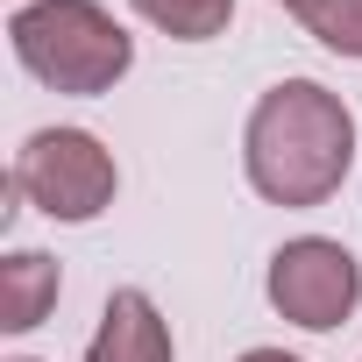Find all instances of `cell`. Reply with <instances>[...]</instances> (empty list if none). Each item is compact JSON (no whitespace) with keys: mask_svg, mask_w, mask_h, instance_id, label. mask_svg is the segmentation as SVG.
Returning a JSON list of instances; mask_svg holds the SVG:
<instances>
[{"mask_svg":"<svg viewBox=\"0 0 362 362\" xmlns=\"http://www.w3.org/2000/svg\"><path fill=\"white\" fill-rule=\"evenodd\" d=\"M242 163L249 185L270 206H320L341 192V177L355 170V114L341 93L320 78H284L256 100L242 128Z\"/></svg>","mask_w":362,"mask_h":362,"instance_id":"cell-1","label":"cell"},{"mask_svg":"<svg viewBox=\"0 0 362 362\" xmlns=\"http://www.w3.org/2000/svg\"><path fill=\"white\" fill-rule=\"evenodd\" d=\"M8 43L22 57L29 78H43L50 93H114L135 64L128 29L100 8V0H29L8 22Z\"/></svg>","mask_w":362,"mask_h":362,"instance_id":"cell-2","label":"cell"},{"mask_svg":"<svg viewBox=\"0 0 362 362\" xmlns=\"http://www.w3.org/2000/svg\"><path fill=\"white\" fill-rule=\"evenodd\" d=\"M114 185H121V170H114V149L86 128H36L15 156V192L50 214V221H100L114 206Z\"/></svg>","mask_w":362,"mask_h":362,"instance_id":"cell-3","label":"cell"},{"mask_svg":"<svg viewBox=\"0 0 362 362\" xmlns=\"http://www.w3.org/2000/svg\"><path fill=\"white\" fill-rule=\"evenodd\" d=\"M362 298V263L348 242H327V235H298L270 256V305L305 327V334H327L355 313Z\"/></svg>","mask_w":362,"mask_h":362,"instance_id":"cell-4","label":"cell"},{"mask_svg":"<svg viewBox=\"0 0 362 362\" xmlns=\"http://www.w3.org/2000/svg\"><path fill=\"white\" fill-rule=\"evenodd\" d=\"M86 362H170V320L156 313L149 291H114L93 341H86Z\"/></svg>","mask_w":362,"mask_h":362,"instance_id":"cell-5","label":"cell"},{"mask_svg":"<svg viewBox=\"0 0 362 362\" xmlns=\"http://www.w3.org/2000/svg\"><path fill=\"white\" fill-rule=\"evenodd\" d=\"M57 291H64L57 263H50L43 249H15L8 263H0V327H8V334L43 327L50 305H57Z\"/></svg>","mask_w":362,"mask_h":362,"instance_id":"cell-6","label":"cell"},{"mask_svg":"<svg viewBox=\"0 0 362 362\" xmlns=\"http://www.w3.org/2000/svg\"><path fill=\"white\" fill-rule=\"evenodd\" d=\"M128 8H135L149 29L177 36V43H206V36H221V29L235 22V0H128Z\"/></svg>","mask_w":362,"mask_h":362,"instance_id":"cell-7","label":"cell"},{"mask_svg":"<svg viewBox=\"0 0 362 362\" xmlns=\"http://www.w3.org/2000/svg\"><path fill=\"white\" fill-rule=\"evenodd\" d=\"M305 22V36H320L327 50L341 57H362V0H305V8H291Z\"/></svg>","mask_w":362,"mask_h":362,"instance_id":"cell-8","label":"cell"},{"mask_svg":"<svg viewBox=\"0 0 362 362\" xmlns=\"http://www.w3.org/2000/svg\"><path fill=\"white\" fill-rule=\"evenodd\" d=\"M235 362H298V355H284V348H249V355H235Z\"/></svg>","mask_w":362,"mask_h":362,"instance_id":"cell-9","label":"cell"},{"mask_svg":"<svg viewBox=\"0 0 362 362\" xmlns=\"http://www.w3.org/2000/svg\"><path fill=\"white\" fill-rule=\"evenodd\" d=\"M284 8H305V0H284Z\"/></svg>","mask_w":362,"mask_h":362,"instance_id":"cell-10","label":"cell"},{"mask_svg":"<svg viewBox=\"0 0 362 362\" xmlns=\"http://www.w3.org/2000/svg\"><path fill=\"white\" fill-rule=\"evenodd\" d=\"M15 362H36V355H15Z\"/></svg>","mask_w":362,"mask_h":362,"instance_id":"cell-11","label":"cell"}]
</instances>
